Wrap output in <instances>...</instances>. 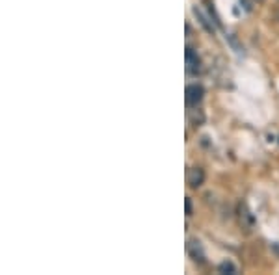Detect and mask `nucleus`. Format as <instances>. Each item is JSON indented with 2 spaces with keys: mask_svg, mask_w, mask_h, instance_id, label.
I'll return each instance as SVG.
<instances>
[{
  "mask_svg": "<svg viewBox=\"0 0 279 275\" xmlns=\"http://www.w3.org/2000/svg\"><path fill=\"white\" fill-rule=\"evenodd\" d=\"M257 2H264V0H257Z\"/></svg>",
  "mask_w": 279,
  "mask_h": 275,
  "instance_id": "obj_10",
  "label": "nucleus"
},
{
  "mask_svg": "<svg viewBox=\"0 0 279 275\" xmlns=\"http://www.w3.org/2000/svg\"><path fill=\"white\" fill-rule=\"evenodd\" d=\"M184 209H186V216H192V214H194V209H192V199L190 197L184 199Z\"/></svg>",
  "mask_w": 279,
  "mask_h": 275,
  "instance_id": "obj_8",
  "label": "nucleus"
},
{
  "mask_svg": "<svg viewBox=\"0 0 279 275\" xmlns=\"http://www.w3.org/2000/svg\"><path fill=\"white\" fill-rule=\"evenodd\" d=\"M237 216H238V223H240V227H242L244 231H251L255 227V218L253 214H251V210L248 209V204L246 203H240L237 209Z\"/></svg>",
  "mask_w": 279,
  "mask_h": 275,
  "instance_id": "obj_1",
  "label": "nucleus"
},
{
  "mask_svg": "<svg viewBox=\"0 0 279 275\" xmlns=\"http://www.w3.org/2000/svg\"><path fill=\"white\" fill-rule=\"evenodd\" d=\"M274 19H275V20H277V22H279V4H277V6H275V8H274Z\"/></svg>",
  "mask_w": 279,
  "mask_h": 275,
  "instance_id": "obj_9",
  "label": "nucleus"
},
{
  "mask_svg": "<svg viewBox=\"0 0 279 275\" xmlns=\"http://www.w3.org/2000/svg\"><path fill=\"white\" fill-rule=\"evenodd\" d=\"M188 251H190V255L194 257L196 260H203V251H201V245L197 240H190L188 242Z\"/></svg>",
  "mask_w": 279,
  "mask_h": 275,
  "instance_id": "obj_5",
  "label": "nucleus"
},
{
  "mask_svg": "<svg viewBox=\"0 0 279 275\" xmlns=\"http://www.w3.org/2000/svg\"><path fill=\"white\" fill-rule=\"evenodd\" d=\"M186 71L192 73V75H197V73L201 71V60L197 56L194 49H186Z\"/></svg>",
  "mask_w": 279,
  "mask_h": 275,
  "instance_id": "obj_4",
  "label": "nucleus"
},
{
  "mask_svg": "<svg viewBox=\"0 0 279 275\" xmlns=\"http://www.w3.org/2000/svg\"><path fill=\"white\" fill-rule=\"evenodd\" d=\"M194 13H196V15L199 17V20H201V25L205 26V28H207L208 32H214V28H212V25H208V19H207V17H205V15H203V13H201V11H199V10H197V8H196V10H194Z\"/></svg>",
  "mask_w": 279,
  "mask_h": 275,
  "instance_id": "obj_7",
  "label": "nucleus"
},
{
  "mask_svg": "<svg viewBox=\"0 0 279 275\" xmlns=\"http://www.w3.org/2000/svg\"><path fill=\"white\" fill-rule=\"evenodd\" d=\"M218 271H220V273H231V275H235L238 270H237V266L232 264V262L225 260V262H222V264L218 266Z\"/></svg>",
  "mask_w": 279,
  "mask_h": 275,
  "instance_id": "obj_6",
  "label": "nucleus"
},
{
  "mask_svg": "<svg viewBox=\"0 0 279 275\" xmlns=\"http://www.w3.org/2000/svg\"><path fill=\"white\" fill-rule=\"evenodd\" d=\"M186 182H188V186L192 190L201 188L203 184H205V171L201 168H190L188 173H186Z\"/></svg>",
  "mask_w": 279,
  "mask_h": 275,
  "instance_id": "obj_3",
  "label": "nucleus"
},
{
  "mask_svg": "<svg viewBox=\"0 0 279 275\" xmlns=\"http://www.w3.org/2000/svg\"><path fill=\"white\" fill-rule=\"evenodd\" d=\"M203 95H205V89H203V86H199V84H190V86L186 87V104L190 108H196L199 102L203 101Z\"/></svg>",
  "mask_w": 279,
  "mask_h": 275,
  "instance_id": "obj_2",
  "label": "nucleus"
}]
</instances>
